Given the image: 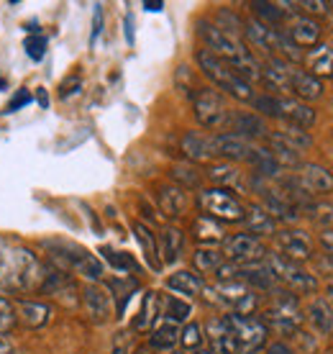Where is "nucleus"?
Wrapping results in <instances>:
<instances>
[{
  "label": "nucleus",
  "mask_w": 333,
  "mask_h": 354,
  "mask_svg": "<svg viewBox=\"0 0 333 354\" xmlns=\"http://www.w3.org/2000/svg\"><path fill=\"white\" fill-rule=\"evenodd\" d=\"M267 334L269 328L256 316L228 313L208 324V337L216 354H256L267 344Z\"/></svg>",
  "instance_id": "f257e3e1"
},
{
  "label": "nucleus",
  "mask_w": 333,
  "mask_h": 354,
  "mask_svg": "<svg viewBox=\"0 0 333 354\" xmlns=\"http://www.w3.org/2000/svg\"><path fill=\"white\" fill-rule=\"evenodd\" d=\"M44 267L26 244L10 236H0V290H39L44 285Z\"/></svg>",
  "instance_id": "f03ea898"
},
{
  "label": "nucleus",
  "mask_w": 333,
  "mask_h": 354,
  "mask_svg": "<svg viewBox=\"0 0 333 354\" xmlns=\"http://www.w3.org/2000/svg\"><path fill=\"white\" fill-rule=\"evenodd\" d=\"M195 59L200 64V70L205 77H211L218 90H226L228 95H234L236 100H244V103H251L254 100V90L246 80H241L236 72L231 70L223 59H218L216 54H211L208 49H200V52L195 54Z\"/></svg>",
  "instance_id": "7ed1b4c3"
},
{
  "label": "nucleus",
  "mask_w": 333,
  "mask_h": 354,
  "mask_svg": "<svg viewBox=\"0 0 333 354\" xmlns=\"http://www.w3.org/2000/svg\"><path fill=\"white\" fill-rule=\"evenodd\" d=\"M264 316H267L264 326L277 328V331L285 334V337L298 334L300 321H303L298 298H295V292H289V290H272V303L267 306Z\"/></svg>",
  "instance_id": "20e7f679"
},
{
  "label": "nucleus",
  "mask_w": 333,
  "mask_h": 354,
  "mask_svg": "<svg viewBox=\"0 0 333 354\" xmlns=\"http://www.w3.org/2000/svg\"><path fill=\"white\" fill-rule=\"evenodd\" d=\"M264 262L272 270L274 280L285 285L289 292H316L318 290L316 274H310L305 267H300L298 262L282 257V254H267Z\"/></svg>",
  "instance_id": "39448f33"
},
{
  "label": "nucleus",
  "mask_w": 333,
  "mask_h": 354,
  "mask_svg": "<svg viewBox=\"0 0 333 354\" xmlns=\"http://www.w3.org/2000/svg\"><path fill=\"white\" fill-rule=\"evenodd\" d=\"M202 292H211L213 301L231 308L238 316H251L259 306V295L251 290L249 285L241 280H226V283H216V288H205Z\"/></svg>",
  "instance_id": "423d86ee"
},
{
  "label": "nucleus",
  "mask_w": 333,
  "mask_h": 354,
  "mask_svg": "<svg viewBox=\"0 0 333 354\" xmlns=\"http://www.w3.org/2000/svg\"><path fill=\"white\" fill-rule=\"evenodd\" d=\"M198 203L200 208L211 218L216 221H228V223H236L244 221V203L238 201L236 195H231L223 187H208V190H200L198 195Z\"/></svg>",
  "instance_id": "0eeeda50"
},
{
  "label": "nucleus",
  "mask_w": 333,
  "mask_h": 354,
  "mask_svg": "<svg viewBox=\"0 0 333 354\" xmlns=\"http://www.w3.org/2000/svg\"><path fill=\"white\" fill-rule=\"evenodd\" d=\"M193 108L198 124L205 129H226L231 111L226 106V97L220 95L218 90L213 88H200L193 95Z\"/></svg>",
  "instance_id": "6e6552de"
},
{
  "label": "nucleus",
  "mask_w": 333,
  "mask_h": 354,
  "mask_svg": "<svg viewBox=\"0 0 333 354\" xmlns=\"http://www.w3.org/2000/svg\"><path fill=\"white\" fill-rule=\"evenodd\" d=\"M223 259L234 262V265H251V262H262L267 257L262 239H256L251 234H236L231 239L223 241Z\"/></svg>",
  "instance_id": "1a4fd4ad"
},
{
  "label": "nucleus",
  "mask_w": 333,
  "mask_h": 354,
  "mask_svg": "<svg viewBox=\"0 0 333 354\" xmlns=\"http://www.w3.org/2000/svg\"><path fill=\"white\" fill-rule=\"evenodd\" d=\"M277 247H280L282 257L292 259V262H305L313 257V241L303 229H285L277 231Z\"/></svg>",
  "instance_id": "9d476101"
},
{
  "label": "nucleus",
  "mask_w": 333,
  "mask_h": 354,
  "mask_svg": "<svg viewBox=\"0 0 333 354\" xmlns=\"http://www.w3.org/2000/svg\"><path fill=\"white\" fill-rule=\"evenodd\" d=\"M211 147H213V157H223L228 162H249L251 151H254V144L236 136V133H216L211 136Z\"/></svg>",
  "instance_id": "9b49d317"
},
{
  "label": "nucleus",
  "mask_w": 333,
  "mask_h": 354,
  "mask_svg": "<svg viewBox=\"0 0 333 354\" xmlns=\"http://www.w3.org/2000/svg\"><path fill=\"white\" fill-rule=\"evenodd\" d=\"M295 177L300 180V185L305 187V193L310 195V198H313V195L333 193V172L321 167V165L303 162V165H300V172Z\"/></svg>",
  "instance_id": "f8f14e48"
},
{
  "label": "nucleus",
  "mask_w": 333,
  "mask_h": 354,
  "mask_svg": "<svg viewBox=\"0 0 333 354\" xmlns=\"http://www.w3.org/2000/svg\"><path fill=\"white\" fill-rule=\"evenodd\" d=\"M277 108H280V121L289 126H298V129H313L316 124V111L295 97H277Z\"/></svg>",
  "instance_id": "ddd939ff"
},
{
  "label": "nucleus",
  "mask_w": 333,
  "mask_h": 354,
  "mask_svg": "<svg viewBox=\"0 0 333 354\" xmlns=\"http://www.w3.org/2000/svg\"><path fill=\"white\" fill-rule=\"evenodd\" d=\"M59 257H64V262H67L75 272L82 274V277H88V280H93V283H97V280L103 277V265H100V259H97L95 254L85 252V249L67 247L64 249V254H59Z\"/></svg>",
  "instance_id": "4468645a"
},
{
  "label": "nucleus",
  "mask_w": 333,
  "mask_h": 354,
  "mask_svg": "<svg viewBox=\"0 0 333 354\" xmlns=\"http://www.w3.org/2000/svg\"><path fill=\"white\" fill-rule=\"evenodd\" d=\"M228 129H231V133H236V136H241L246 142L259 139V136H269V129L264 126L262 118L256 113H246V111H231Z\"/></svg>",
  "instance_id": "2eb2a0df"
},
{
  "label": "nucleus",
  "mask_w": 333,
  "mask_h": 354,
  "mask_svg": "<svg viewBox=\"0 0 333 354\" xmlns=\"http://www.w3.org/2000/svg\"><path fill=\"white\" fill-rule=\"evenodd\" d=\"M82 303H85L88 316L93 321H97V324H103V321L111 319L113 303H111V295H108L100 285H88V288L82 290Z\"/></svg>",
  "instance_id": "dca6fc26"
},
{
  "label": "nucleus",
  "mask_w": 333,
  "mask_h": 354,
  "mask_svg": "<svg viewBox=\"0 0 333 354\" xmlns=\"http://www.w3.org/2000/svg\"><path fill=\"white\" fill-rule=\"evenodd\" d=\"M289 90L300 97V100H318L323 95V82L316 75L300 67H289Z\"/></svg>",
  "instance_id": "f3484780"
},
{
  "label": "nucleus",
  "mask_w": 333,
  "mask_h": 354,
  "mask_svg": "<svg viewBox=\"0 0 333 354\" xmlns=\"http://www.w3.org/2000/svg\"><path fill=\"white\" fill-rule=\"evenodd\" d=\"M244 223L251 236L256 234V239H259V236H272V234H277V221H274L272 216L264 211V205H259V203H251L249 208H244Z\"/></svg>",
  "instance_id": "a211bd4d"
},
{
  "label": "nucleus",
  "mask_w": 333,
  "mask_h": 354,
  "mask_svg": "<svg viewBox=\"0 0 333 354\" xmlns=\"http://www.w3.org/2000/svg\"><path fill=\"white\" fill-rule=\"evenodd\" d=\"M162 303L164 298L159 295L157 290H149L141 301V310L136 321H133V331H146V328H154L162 319Z\"/></svg>",
  "instance_id": "6ab92c4d"
},
{
  "label": "nucleus",
  "mask_w": 333,
  "mask_h": 354,
  "mask_svg": "<svg viewBox=\"0 0 333 354\" xmlns=\"http://www.w3.org/2000/svg\"><path fill=\"white\" fill-rule=\"evenodd\" d=\"M285 34H287L289 41L298 44L300 49H303V46H316L318 39H321V26H318L313 18L298 16L292 24H289V28L285 31Z\"/></svg>",
  "instance_id": "aec40b11"
},
{
  "label": "nucleus",
  "mask_w": 333,
  "mask_h": 354,
  "mask_svg": "<svg viewBox=\"0 0 333 354\" xmlns=\"http://www.w3.org/2000/svg\"><path fill=\"white\" fill-rule=\"evenodd\" d=\"M131 229H133V236H136V241H139L141 254H144V259H146V265H149L154 272H159V270H162V257H159L157 236L149 231V226H144L141 221H133Z\"/></svg>",
  "instance_id": "412c9836"
},
{
  "label": "nucleus",
  "mask_w": 333,
  "mask_h": 354,
  "mask_svg": "<svg viewBox=\"0 0 333 354\" xmlns=\"http://www.w3.org/2000/svg\"><path fill=\"white\" fill-rule=\"evenodd\" d=\"M166 288L177 295H184V298H198L205 290V283H202L200 274L190 272V270H180V272L166 277Z\"/></svg>",
  "instance_id": "4be33fe9"
},
{
  "label": "nucleus",
  "mask_w": 333,
  "mask_h": 354,
  "mask_svg": "<svg viewBox=\"0 0 333 354\" xmlns=\"http://www.w3.org/2000/svg\"><path fill=\"white\" fill-rule=\"evenodd\" d=\"M182 151H184V157L193 162L213 160L211 136H205V133H200V131H187L182 136Z\"/></svg>",
  "instance_id": "5701e85b"
},
{
  "label": "nucleus",
  "mask_w": 333,
  "mask_h": 354,
  "mask_svg": "<svg viewBox=\"0 0 333 354\" xmlns=\"http://www.w3.org/2000/svg\"><path fill=\"white\" fill-rule=\"evenodd\" d=\"M187 193H184L182 187L177 185H166L159 190V208H162V213L164 216H169V218H177V216H182L184 211H187Z\"/></svg>",
  "instance_id": "b1692460"
},
{
  "label": "nucleus",
  "mask_w": 333,
  "mask_h": 354,
  "mask_svg": "<svg viewBox=\"0 0 333 354\" xmlns=\"http://www.w3.org/2000/svg\"><path fill=\"white\" fill-rule=\"evenodd\" d=\"M149 344L159 352H169V349H175V344H180V326L172 324V321H164L159 319V324L151 328V337H149Z\"/></svg>",
  "instance_id": "393cba45"
},
{
  "label": "nucleus",
  "mask_w": 333,
  "mask_h": 354,
  "mask_svg": "<svg viewBox=\"0 0 333 354\" xmlns=\"http://www.w3.org/2000/svg\"><path fill=\"white\" fill-rule=\"evenodd\" d=\"M289 67L292 64L282 62L277 57H269L262 67V80L272 90H289Z\"/></svg>",
  "instance_id": "a878e982"
},
{
  "label": "nucleus",
  "mask_w": 333,
  "mask_h": 354,
  "mask_svg": "<svg viewBox=\"0 0 333 354\" xmlns=\"http://www.w3.org/2000/svg\"><path fill=\"white\" fill-rule=\"evenodd\" d=\"M16 319L28 328H39L49 321V306L36 301H21L16 306Z\"/></svg>",
  "instance_id": "bb28decb"
},
{
  "label": "nucleus",
  "mask_w": 333,
  "mask_h": 354,
  "mask_svg": "<svg viewBox=\"0 0 333 354\" xmlns=\"http://www.w3.org/2000/svg\"><path fill=\"white\" fill-rule=\"evenodd\" d=\"M208 177H211L216 185H220L223 190L226 187H236V190H246V177L244 172H238L234 165H226V162H220V165H213L208 169Z\"/></svg>",
  "instance_id": "cd10ccee"
},
{
  "label": "nucleus",
  "mask_w": 333,
  "mask_h": 354,
  "mask_svg": "<svg viewBox=\"0 0 333 354\" xmlns=\"http://www.w3.org/2000/svg\"><path fill=\"white\" fill-rule=\"evenodd\" d=\"M307 321L313 324L318 334H331L333 331V308L325 298H316L307 306Z\"/></svg>",
  "instance_id": "c85d7f7f"
},
{
  "label": "nucleus",
  "mask_w": 333,
  "mask_h": 354,
  "mask_svg": "<svg viewBox=\"0 0 333 354\" xmlns=\"http://www.w3.org/2000/svg\"><path fill=\"white\" fill-rule=\"evenodd\" d=\"M193 231H195V239L200 241V244H218V241H226V231H223L220 221H216L211 216L195 218Z\"/></svg>",
  "instance_id": "c756f323"
},
{
  "label": "nucleus",
  "mask_w": 333,
  "mask_h": 354,
  "mask_svg": "<svg viewBox=\"0 0 333 354\" xmlns=\"http://www.w3.org/2000/svg\"><path fill=\"white\" fill-rule=\"evenodd\" d=\"M182 247H184V234L180 229H175V226H166L164 231H162V265H172V262H177L180 259V254H182Z\"/></svg>",
  "instance_id": "7c9ffc66"
},
{
  "label": "nucleus",
  "mask_w": 333,
  "mask_h": 354,
  "mask_svg": "<svg viewBox=\"0 0 333 354\" xmlns=\"http://www.w3.org/2000/svg\"><path fill=\"white\" fill-rule=\"evenodd\" d=\"M307 64H310V75L321 77H331L333 75V49L331 46H316L307 54Z\"/></svg>",
  "instance_id": "2f4dec72"
},
{
  "label": "nucleus",
  "mask_w": 333,
  "mask_h": 354,
  "mask_svg": "<svg viewBox=\"0 0 333 354\" xmlns=\"http://www.w3.org/2000/svg\"><path fill=\"white\" fill-rule=\"evenodd\" d=\"M269 151H272V157L277 160V165H285V167H300L303 160H300V151L292 149L287 142H282L277 133H269Z\"/></svg>",
  "instance_id": "473e14b6"
},
{
  "label": "nucleus",
  "mask_w": 333,
  "mask_h": 354,
  "mask_svg": "<svg viewBox=\"0 0 333 354\" xmlns=\"http://www.w3.org/2000/svg\"><path fill=\"white\" fill-rule=\"evenodd\" d=\"M249 162L254 165L256 169V177H280V165H277V160L272 157V151L269 149H262V147H254V151H251V157H249Z\"/></svg>",
  "instance_id": "72a5a7b5"
},
{
  "label": "nucleus",
  "mask_w": 333,
  "mask_h": 354,
  "mask_svg": "<svg viewBox=\"0 0 333 354\" xmlns=\"http://www.w3.org/2000/svg\"><path fill=\"white\" fill-rule=\"evenodd\" d=\"M190 303L182 301V298H175V295H169V298H164V303H162V319L164 321H172V324H182V321L190 319Z\"/></svg>",
  "instance_id": "f704fd0d"
},
{
  "label": "nucleus",
  "mask_w": 333,
  "mask_h": 354,
  "mask_svg": "<svg viewBox=\"0 0 333 354\" xmlns=\"http://www.w3.org/2000/svg\"><path fill=\"white\" fill-rule=\"evenodd\" d=\"M274 133L280 136L282 142H287L292 149H298V151L310 149V147H313V136H310L305 129H298V126L285 124V126H282V131H274Z\"/></svg>",
  "instance_id": "c9c22d12"
},
{
  "label": "nucleus",
  "mask_w": 333,
  "mask_h": 354,
  "mask_svg": "<svg viewBox=\"0 0 333 354\" xmlns=\"http://www.w3.org/2000/svg\"><path fill=\"white\" fill-rule=\"evenodd\" d=\"M251 8H254V13L259 18H262L264 26H277L280 21H285V16H287V10H285V6L282 3H251Z\"/></svg>",
  "instance_id": "e433bc0d"
},
{
  "label": "nucleus",
  "mask_w": 333,
  "mask_h": 354,
  "mask_svg": "<svg viewBox=\"0 0 333 354\" xmlns=\"http://www.w3.org/2000/svg\"><path fill=\"white\" fill-rule=\"evenodd\" d=\"M223 262H226V259H223V254H220V252H216V249L202 247V249H198V252H195V267H198L200 272H216Z\"/></svg>",
  "instance_id": "4c0bfd02"
},
{
  "label": "nucleus",
  "mask_w": 333,
  "mask_h": 354,
  "mask_svg": "<svg viewBox=\"0 0 333 354\" xmlns=\"http://www.w3.org/2000/svg\"><path fill=\"white\" fill-rule=\"evenodd\" d=\"M303 213L310 216L313 223H318L323 231L333 223V205H328V203H313V201H310V203L303 208Z\"/></svg>",
  "instance_id": "58836bf2"
},
{
  "label": "nucleus",
  "mask_w": 333,
  "mask_h": 354,
  "mask_svg": "<svg viewBox=\"0 0 333 354\" xmlns=\"http://www.w3.org/2000/svg\"><path fill=\"white\" fill-rule=\"evenodd\" d=\"M103 254H106V259H108V265L113 267V270H118V272H133L136 270V259L129 254V252H113V249H103Z\"/></svg>",
  "instance_id": "ea45409f"
},
{
  "label": "nucleus",
  "mask_w": 333,
  "mask_h": 354,
  "mask_svg": "<svg viewBox=\"0 0 333 354\" xmlns=\"http://www.w3.org/2000/svg\"><path fill=\"white\" fill-rule=\"evenodd\" d=\"M251 106H254V111H256V115H259V118H262V115H267V118H280L277 95H254Z\"/></svg>",
  "instance_id": "a19ab883"
},
{
  "label": "nucleus",
  "mask_w": 333,
  "mask_h": 354,
  "mask_svg": "<svg viewBox=\"0 0 333 354\" xmlns=\"http://www.w3.org/2000/svg\"><path fill=\"white\" fill-rule=\"evenodd\" d=\"M16 306L0 295V334H8L10 328L16 326Z\"/></svg>",
  "instance_id": "79ce46f5"
},
{
  "label": "nucleus",
  "mask_w": 333,
  "mask_h": 354,
  "mask_svg": "<svg viewBox=\"0 0 333 354\" xmlns=\"http://www.w3.org/2000/svg\"><path fill=\"white\" fill-rule=\"evenodd\" d=\"M180 344L184 349H200L202 344V328L198 324H187V326L180 331Z\"/></svg>",
  "instance_id": "37998d69"
},
{
  "label": "nucleus",
  "mask_w": 333,
  "mask_h": 354,
  "mask_svg": "<svg viewBox=\"0 0 333 354\" xmlns=\"http://www.w3.org/2000/svg\"><path fill=\"white\" fill-rule=\"evenodd\" d=\"M26 54H28V59H34V62H41L44 59V54H46V36L41 34H31L26 39Z\"/></svg>",
  "instance_id": "c03bdc74"
},
{
  "label": "nucleus",
  "mask_w": 333,
  "mask_h": 354,
  "mask_svg": "<svg viewBox=\"0 0 333 354\" xmlns=\"http://www.w3.org/2000/svg\"><path fill=\"white\" fill-rule=\"evenodd\" d=\"M172 177L182 183V190L184 187H195L200 183L198 172H193V167H187V165H175V167H172Z\"/></svg>",
  "instance_id": "a18cd8bd"
},
{
  "label": "nucleus",
  "mask_w": 333,
  "mask_h": 354,
  "mask_svg": "<svg viewBox=\"0 0 333 354\" xmlns=\"http://www.w3.org/2000/svg\"><path fill=\"white\" fill-rule=\"evenodd\" d=\"M31 100H34V95H31L26 88H21L16 95L10 97V103H8V108H6V113H16V111H21L23 106H31Z\"/></svg>",
  "instance_id": "49530a36"
},
{
  "label": "nucleus",
  "mask_w": 333,
  "mask_h": 354,
  "mask_svg": "<svg viewBox=\"0 0 333 354\" xmlns=\"http://www.w3.org/2000/svg\"><path fill=\"white\" fill-rule=\"evenodd\" d=\"M93 31H90V46L97 44V39H100V34H103V6L97 3V6H93Z\"/></svg>",
  "instance_id": "de8ad7c7"
},
{
  "label": "nucleus",
  "mask_w": 333,
  "mask_h": 354,
  "mask_svg": "<svg viewBox=\"0 0 333 354\" xmlns=\"http://www.w3.org/2000/svg\"><path fill=\"white\" fill-rule=\"evenodd\" d=\"M79 88H82V80H79V77H70V80L61 85V93H59V95L61 97H70V93L75 95V93H79Z\"/></svg>",
  "instance_id": "09e8293b"
},
{
  "label": "nucleus",
  "mask_w": 333,
  "mask_h": 354,
  "mask_svg": "<svg viewBox=\"0 0 333 354\" xmlns=\"http://www.w3.org/2000/svg\"><path fill=\"white\" fill-rule=\"evenodd\" d=\"M300 6L305 10H310V13H323V10H328V3H323V0H305Z\"/></svg>",
  "instance_id": "8fccbe9b"
},
{
  "label": "nucleus",
  "mask_w": 333,
  "mask_h": 354,
  "mask_svg": "<svg viewBox=\"0 0 333 354\" xmlns=\"http://www.w3.org/2000/svg\"><path fill=\"white\" fill-rule=\"evenodd\" d=\"M321 244H323V249L328 252V257H333V229H325L323 234H321Z\"/></svg>",
  "instance_id": "3c124183"
},
{
  "label": "nucleus",
  "mask_w": 333,
  "mask_h": 354,
  "mask_svg": "<svg viewBox=\"0 0 333 354\" xmlns=\"http://www.w3.org/2000/svg\"><path fill=\"white\" fill-rule=\"evenodd\" d=\"M264 354H295V352H292L285 342H274V344L267 346V352H264Z\"/></svg>",
  "instance_id": "603ef678"
},
{
  "label": "nucleus",
  "mask_w": 333,
  "mask_h": 354,
  "mask_svg": "<svg viewBox=\"0 0 333 354\" xmlns=\"http://www.w3.org/2000/svg\"><path fill=\"white\" fill-rule=\"evenodd\" d=\"M123 26H126V41H129V44H133V18H131V13L126 16Z\"/></svg>",
  "instance_id": "864d4df0"
},
{
  "label": "nucleus",
  "mask_w": 333,
  "mask_h": 354,
  "mask_svg": "<svg viewBox=\"0 0 333 354\" xmlns=\"http://www.w3.org/2000/svg\"><path fill=\"white\" fill-rule=\"evenodd\" d=\"M144 10H149V13H162V10H164V3H162V0H157V3L146 0V3H144Z\"/></svg>",
  "instance_id": "5fc2aeb1"
},
{
  "label": "nucleus",
  "mask_w": 333,
  "mask_h": 354,
  "mask_svg": "<svg viewBox=\"0 0 333 354\" xmlns=\"http://www.w3.org/2000/svg\"><path fill=\"white\" fill-rule=\"evenodd\" d=\"M36 100H39V106H41V108L49 106V95H46V90H44V88L36 90Z\"/></svg>",
  "instance_id": "6e6d98bb"
},
{
  "label": "nucleus",
  "mask_w": 333,
  "mask_h": 354,
  "mask_svg": "<svg viewBox=\"0 0 333 354\" xmlns=\"http://www.w3.org/2000/svg\"><path fill=\"white\" fill-rule=\"evenodd\" d=\"M195 354H216V352H213V349H198Z\"/></svg>",
  "instance_id": "4d7b16f0"
},
{
  "label": "nucleus",
  "mask_w": 333,
  "mask_h": 354,
  "mask_svg": "<svg viewBox=\"0 0 333 354\" xmlns=\"http://www.w3.org/2000/svg\"><path fill=\"white\" fill-rule=\"evenodd\" d=\"M0 90H6V80L3 77H0Z\"/></svg>",
  "instance_id": "13d9d810"
},
{
  "label": "nucleus",
  "mask_w": 333,
  "mask_h": 354,
  "mask_svg": "<svg viewBox=\"0 0 333 354\" xmlns=\"http://www.w3.org/2000/svg\"><path fill=\"white\" fill-rule=\"evenodd\" d=\"M0 349H6V342H3V337H0Z\"/></svg>",
  "instance_id": "bf43d9fd"
},
{
  "label": "nucleus",
  "mask_w": 333,
  "mask_h": 354,
  "mask_svg": "<svg viewBox=\"0 0 333 354\" xmlns=\"http://www.w3.org/2000/svg\"><path fill=\"white\" fill-rule=\"evenodd\" d=\"M328 295H331V298H333V285H331V288H328Z\"/></svg>",
  "instance_id": "052dcab7"
},
{
  "label": "nucleus",
  "mask_w": 333,
  "mask_h": 354,
  "mask_svg": "<svg viewBox=\"0 0 333 354\" xmlns=\"http://www.w3.org/2000/svg\"><path fill=\"white\" fill-rule=\"evenodd\" d=\"M172 354H184V352H172Z\"/></svg>",
  "instance_id": "680f3d73"
}]
</instances>
